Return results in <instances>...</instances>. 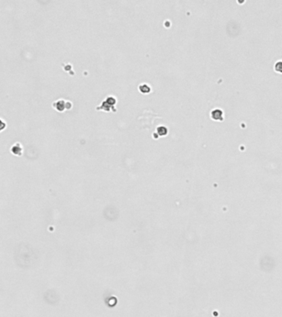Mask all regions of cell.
Segmentation results:
<instances>
[{
    "instance_id": "8992f818",
    "label": "cell",
    "mask_w": 282,
    "mask_h": 317,
    "mask_svg": "<svg viewBox=\"0 0 282 317\" xmlns=\"http://www.w3.org/2000/svg\"><path fill=\"white\" fill-rule=\"evenodd\" d=\"M157 132L160 136H164L167 134V128L164 126H161L160 127L157 128Z\"/></svg>"
},
{
    "instance_id": "52a82bcc",
    "label": "cell",
    "mask_w": 282,
    "mask_h": 317,
    "mask_svg": "<svg viewBox=\"0 0 282 317\" xmlns=\"http://www.w3.org/2000/svg\"><path fill=\"white\" fill-rule=\"evenodd\" d=\"M275 70L279 73H282V62H277L275 65Z\"/></svg>"
},
{
    "instance_id": "7a4b0ae2",
    "label": "cell",
    "mask_w": 282,
    "mask_h": 317,
    "mask_svg": "<svg viewBox=\"0 0 282 317\" xmlns=\"http://www.w3.org/2000/svg\"><path fill=\"white\" fill-rule=\"evenodd\" d=\"M53 107L59 112H63L65 109L71 108V103L70 102H65L64 99H61L53 103Z\"/></svg>"
},
{
    "instance_id": "6da1fadb",
    "label": "cell",
    "mask_w": 282,
    "mask_h": 317,
    "mask_svg": "<svg viewBox=\"0 0 282 317\" xmlns=\"http://www.w3.org/2000/svg\"><path fill=\"white\" fill-rule=\"evenodd\" d=\"M115 103H116V98L114 97L109 96V97L105 98V100L102 102L101 106L99 108H97V109L98 110L99 109V110H104L106 112H110V111L116 112V109L114 108Z\"/></svg>"
},
{
    "instance_id": "3957f363",
    "label": "cell",
    "mask_w": 282,
    "mask_h": 317,
    "mask_svg": "<svg viewBox=\"0 0 282 317\" xmlns=\"http://www.w3.org/2000/svg\"><path fill=\"white\" fill-rule=\"evenodd\" d=\"M144 115H145V122L142 123L143 126H145L147 128H150L151 126H153V120L154 118H156V116H158L157 115H156L155 113L151 112H144Z\"/></svg>"
},
{
    "instance_id": "277c9868",
    "label": "cell",
    "mask_w": 282,
    "mask_h": 317,
    "mask_svg": "<svg viewBox=\"0 0 282 317\" xmlns=\"http://www.w3.org/2000/svg\"><path fill=\"white\" fill-rule=\"evenodd\" d=\"M212 117L214 120H223V112L220 110H213L212 112Z\"/></svg>"
},
{
    "instance_id": "5b68a950",
    "label": "cell",
    "mask_w": 282,
    "mask_h": 317,
    "mask_svg": "<svg viewBox=\"0 0 282 317\" xmlns=\"http://www.w3.org/2000/svg\"><path fill=\"white\" fill-rule=\"evenodd\" d=\"M139 90L142 93H148L151 91V87L148 84H141L139 86Z\"/></svg>"
}]
</instances>
